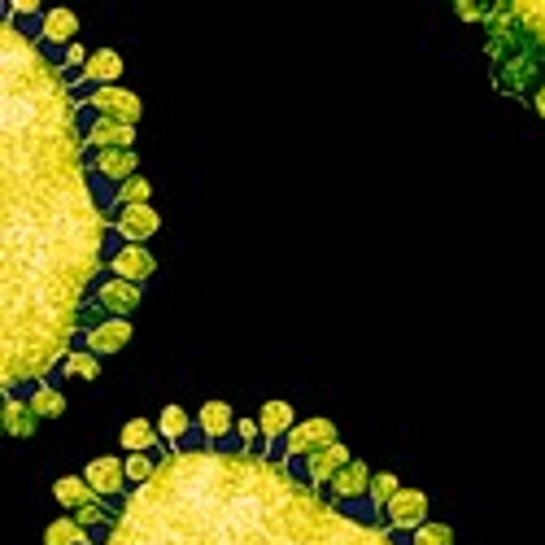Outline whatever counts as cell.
Here are the masks:
<instances>
[{
    "label": "cell",
    "instance_id": "cell-33",
    "mask_svg": "<svg viewBox=\"0 0 545 545\" xmlns=\"http://www.w3.org/2000/svg\"><path fill=\"white\" fill-rule=\"evenodd\" d=\"M454 14L463 18V22H489V9H484L480 0H458V5H454Z\"/></svg>",
    "mask_w": 545,
    "mask_h": 545
},
{
    "label": "cell",
    "instance_id": "cell-27",
    "mask_svg": "<svg viewBox=\"0 0 545 545\" xmlns=\"http://www.w3.org/2000/svg\"><path fill=\"white\" fill-rule=\"evenodd\" d=\"M157 428H162L166 441H175V445H184V436L192 432V415L184 406H166L162 415H157Z\"/></svg>",
    "mask_w": 545,
    "mask_h": 545
},
{
    "label": "cell",
    "instance_id": "cell-6",
    "mask_svg": "<svg viewBox=\"0 0 545 545\" xmlns=\"http://www.w3.org/2000/svg\"><path fill=\"white\" fill-rule=\"evenodd\" d=\"M92 306L101 310V319H127L131 310L140 306V288L131 280H118V275H109L92 288Z\"/></svg>",
    "mask_w": 545,
    "mask_h": 545
},
{
    "label": "cell",
    "instance_id": "cell-36",
    "mask_svg": "<svg viewBox=\"0 0 545 545\" xmlns=\"http://www.w3.org/2000/svg\"><path fill=\"white\" fill-rule=\"evenodd\" d=\"M532 109H537V114L545 118V83H541V88H537V92H532Z\"/></svg>",
    "mask_w": 545,
    "mask_h": 545
},
{
    "label": "cell",
    "instance_id": "cell-5",
    "mask_svg": "<svg viewBox=\"0 0 545 545\" xmlns=\"http://www.w3.org/2000/svg\"><path fill=\"white\" fill-rule=\"evenodd\" d=\"M380 519H384V528H389V532H419L423 524H428V493H423V489H402L380 511Z\"/></svg>",
    "mask_w": 545,
    "mask_h": 545
},
{
    "label": "cell",
    "instance_id": "cell-13",
    "mask_svg": "<svg viewBox=\"0 0 545 545\" xmlns=\"http://www.w3.org/2000/svg\"><path fill=\"white\" fill-rule=\"evenodd\" d=\"M258 428H262L266 445H280L284 436L297 428V410L288 406L284 397H271V402H262V410H258Z\"/></svg>",
    "mask_w": 545,
    "mask_h": 545
},
{
    "label": "cell",
    "instance_id": "cell-21",
    "mask_svg": "<svg viewBox=\"0 0 545 545\" xmlns=\"http://www.w3.org/2000/svg\"><path fill=\"white\" fill-rule=\"evenodd\" d=\"M79 35V14L75 9H48L44 14V27H40V40L48 44H70Z\"/></svg>",
    "mask_w": 545,
    "mask_h": 545
},
{
    "label": "cell",
    "instance_id": "cell-11",
    "mask_svg": "<svg viewBox=\"0 0 545 545\" xmlns=\"http://www.w3.org/2000/svg\"><path fill=\"white\" fill-rule=\"evenodd\" d=\"M109 266H114L118 280H131V284H144L157 275V258L144 245H123L109 253Z\"/></svg>",
    "mask_w": 545,
    "mask_h": 545
},
{
    "label": "cell",
    "instance_id": "cell-20",
    "mask_svg": "<svg viewBox=\"0 0 545 545\" xmlns=\"http://www.w3.org/2000/svg\"><path fill=\"white\" fill-rule=\"evenodd\" d=\"M123 450L127 454H153V450H162V428L149 419H127V428H123Z\"/></svg>",
    "mask_w": 545,
    "mask_h": 545
},
{
    "label": "cell",
    "instance_id": "cell-29",
    "mask_svg": "<svg viewBox=\"0 0 545 545\" xmlns=\"http://www.w3.org/2000/svg\"><path fill=\"white\" fill-rule=\"evenodd\" d=\"M397 493H402V480L393 476V471H380V476H371V493H367V502L375 506V515L384 511V506H389Z\"/></svg>",
    "mask_w": 545,
    "mask_h": 545
},
{
    "label": "cell",
    "instance_id": "cell-18",
    "mask_svg": "<svg viewBox=\"0 0 545 545\" xmlns=\"http://www.w3.org/2000/svg\"><path fill=\"white\" fill-rule=\"evenodd\" d=\"M118 75H123V53H114V48H96L92 62L83 66V83H92V88H114Z\"/></svg>",
    "mask_w": 545,
    "mask_h": 545
},
{
    "label": "cell",
    "instance_id": "cell-23",
    "mask_svg": "<svg viewBox=\"0 0 545 545\" xmlns=\"http://www.w3.org/2000/svg\"><path fill=\"white\" fill-rule=\"evenodd\" d=\"M123 463H127V480L140 489V484H149V480L157 476V471H162L166 450H153V454H127Z\"/></svg>",
    "mask_w": 545,
    "mask_h": 545
},
{
    "label": "cell",
    "instance_id": "cell-2",
    "mask_svg": "<svg viewBox=\"0 0 545 545\" xmlns=\"http://www.w3.org/2000/svg\"><path fill=\"white\" fill-rule=\"evenodd\" d=\"M105 545H397L271 454L179 445L123 502Z\"/></svg>",
    "mask_w": 545,
    "mask_h": 545
},
{
    "label": "cell",
    "instance_id": "cell-3",
    "mask_svg": "<svg viewBox=\"0 0 545 545\" xmlns=\"http://www.w3.org/2000/svg\"><path fill=\"white\" fill-rule=\"evenodd\" d=\"M327 445H336V423L332 419H301L280 445H271V458H280V450L288 458H310V454L327 450Z\"/></svg>",
    "mask_w": 545,
    "mask_h": 545
},
{
    "label": "cell",
    "instance_id": "cell-34",
    "mask_svg": "<svg viewBox=\"0 0 545 545\" xmlns=\"http://www.w3.org/2000/svg\"><path fill=\"white\" fill-rule=\"evenodd\" d=\"M40 0H14V5H9V14H14V18H31V14H40Z\"/></svg>",
    "mask_w": 545,
    "mask_h": 545
},
{
    "label": "cell",
    "instance_id": "cell-30",
    "mask_svg": "<svg viewBox=\"0 0 545 545\" xmlns=\"http://www.w3.org/2000/svg\"><path fill=\"white\" fill-rule=\"evenodd\" d=\"M114 201H118V210H127V205H149L153 201V184L144 175H136V179H127V184H118Z\"/></svg>",
    "mask_w": 545,
    "mask_h": 545
},
{
    "label": "cell",
    "instance_id": "cell-4",
    "mask_svg": "<svg viewBox=\"0 0 545 545\" xmlns=\"http://www.w3.org/2000/svg\"><path fill=\"white\" fill-rule=\"evenodd\" d=\"M83 105L96 109V118H118V123H131L136 127L140 123V114H144V105H140V96L136 92H127V88H92L88 96H83Z\"/></svg>",
    "mask_w": 545,
    "mask_h": 545
},
{
    "label": "cell",
    "instance_id": "cell-17",
    "mask_svg": "<svg viewBox=\"0 0 545 545\" xmlns=\"http://www.w3.org/2000/svg\"><path fill=\"white\" fill-rule=\"evenodd\" d=\"M197 423H201L205 441L218 445V441H227V436L236 432V410L227 406V402H205L201 415H197Z\"/></svg>",
    "mask_w": 545,
    "mask_h": 545
},
{
    "label": "cell",
    "instance_id": "cell-19",
    "mask_svg": "<svg viewBox=\"0 0 545 545\" xmlns=\"http://www.w3.org/2000/svg\"><path fill=\"white\" fill-rule=\"evenodd\" d=\"M0 423H5V432L14 436V441H27V436H35V428H40V419H35L31 402H18V397H5Z\"/></svg>",
    "mask_w": 545,
    "mask_h": 545
},
{
    "label": "cell",
    "instance_id": "cell-12",
    "mask_svg": "<svg viewBox=\"0 0 545 545\" xmlns=\"http://www.w3.org/2000/svg\"><path fill=\"white\" fill-rule=\"evenodd\" d=\"M131 341V323L127 319H101V323H92L88 332H83V345H88V354H118Z\"/></svg>",
    "mask_w": 545,
    "mask_h": 545
},
{
    "label": "cell",
    "instance_id": "cell-7",
    "mask_svg": "<svg viewBox=\"0 0 545 545\" xmlns=\"http://www.w3.org/2000/svg\"><path fill=\"white\" fill-rule=\"evenodd\" d=\"M349 463H354V458H349V450H345L341 441H336V445H327V450L310 454L306 463H297V471H301V480H306L310 489H319V493H323L327 484H332L336 476H341V471H345ZM288 467H293V463H288Z\"/></svg>",
    "mask_w": 545,
    "mask_h": 545
},
{
    "label": "cell",
    "instance_id": "cell-22",
    "mask_svg": "<svg viewBox=\"0 0 545 545\" xmlns=\"http://www.w3.org/2000/svg\"><path fill=\"white\" fill-rule=\"evenodd\" d=\"M53 498L66 506V511H83V506H92V502H101L96 498V489L83 476H62V480H53Z\"/></svg>",
    "mask_w": 545,
    "mask_h": 545
},
{
    "label": "cell",
    "instance_id": "cell-9",
    "mask_svg": "<svg viewBox=\"0 0 545 545\" xmlns=\"http://www.w3.org/2000/svg\"><path fill=\"white\" fill-rule=\"evenodd\" d=\"M157 227H162V214L153 205H127L114 214V232L123 236V245H144L149 236H157Z\"/></svg>",
    "mask_w": 545,
    "mask_h": 545
},
{
    "label": "cell",
    "instance_id": "cell-31",
    "mask_svg": "<svg viewBox=\"0 0 545 545\" xmlns=\"http://www.w3.org/2000/svg\"><path fill=\"white\" fill-rule=\"evenodd\" d=\"M410 545H454V528L428 519V524H423L419 532H410Z\"/></svg>",
    "mask_w": 545,
    "mask_h": 545
},
{
    "label": "cell",
    "instance_id": "cell-25",
    "mask_svg": "<svg viewBox=\"0 0 545 545\" xmlns=\"http://www.w3.org/2000/svg\"><path fill=\"white\" fill-rule=\"evenodd\" d=\"M44 545H88V532L79 528L75 515H62V519H53V524H48Z\"/></svg>",
    "mask_w": 545,
    "mask_h": 545
},
{
    "label": "cell",
    "instance_id": "cell-10",
    "mask_svg": "<svg viewBox=\"0 0 545 545\" xmlns=\"http://www.w3.org/2000/svg\"><path fill=\"white\" fill-rule=\"evenodd\" d=\"M83 144H88L92 153L131 149V144H136V127H131V123H118V118H92L88 131H83Z\"/></svg>",
    "mask_w": 545,
    "mask_h": 545
},
{
    "label": "cell",
    "instance_id": "cell-28",
    "mask_svg": "<svg viewBox=\"0 0 545 545\" xmlns=\"http://www.w3.org/2000/svg\"><path fill=\"white\" fill-rule=\"evenodd\" d=\"M62 375L66 380H96V375H101V358L88 354V349H75V354L62 362Z\"/></svg>",
    "mask_w": 545,
    "mask_h": 545
},
{
    "label": "cell",
    "instance_id": "cell-32",
    "mask_svg": "<svg viewBox=\"0 0 545 545\" xmlns=\"http://www.w3.org/2000/svg\"><path fill=\"white\" fill-rule=\"evenodd\" d=\"M75 519H79V528H83V532H96V528H109V524H114V515L105 511V502L83 506V511H75Z\"/></svg>",
    "mask_w": 545,
    "mask_h": 545
},
{
    "label": "cell",
    "instance_id": "cell-15",
    "mask_svg": "<svg viewBox=\"0 0 545 545\" xmlns=\"http://www.w3.org/2000/svg\"><path fill=\"white\" fill-rule=\"evenodd\" d=\"M92 171L114 179V184H127V179L140 175V157L136 149H105V153H92Z\"/></svg>",
    "mask_w": 545,
    "mask_h": 545
},
{
    "label": "cell",
    "instance_id": "cell-16",
    "mask_svg": "<svg viewBox=\"0 0 545 545\" xmlns=\"http://www.w3.org/2000/svg\"><path fill=\"white\" fill-rule=\"evenodd\" d=\"M537 75V57H532V48H515V53H506L498 62V88L502 92H519L524 88V79Z\"/></svg>",
    "mask_w": 545,
    "mask_h": 545
},
{
    "label": "cell",
    "instance_id": "cell-26",
    "mask_svg": "<svg viewBox=\"0 0 545 545\" xmlns=\"http://www.w3.org/2000/svg\"><path fill=\"white\" fill-rule=\"evenodd\" d=\"M515 18H519V27H524L532 40H541L537 48L545 53V0H524V5H515Z\"/></svg>",
    "mask_w": 545,
    "mask_h": 545
},
{
    "label": "cell",
    "instance_id": "cell-14",
    "mask_svg": "<svg viewBox=\"0 0 545 545\" xmlns=\"http://www.w3.org/2000/svg\"><path fill=\"white\" fill-rule=\"evenodd\" d=\"M371 476H375V471L367 463H349L341 476L327 484V493H332L336 506H349V502H358V498H367V493H371Z\"/></svg>",
    "mask_w": 545,
    "mask_h": 545
},
{
    "label": "cell",
    "instance_id": "cell-24",
    "mask_svg": "<svg viewBox=\"0 0 545 545\" xmlns=\"http://www.w3.org/2000/svg\"><path fill=\"white\" fill-rule=\"evenodd\" d=\"M31 410H35V419H62L66 415V397L53 389V384H35V393L27 397Z\"/></svg>",
    "mask_w": 545,
    "mask_h": 545
},
{
    "label": "cell",
    "instance_id": "cell-1",
    "mask_svg": "<svg viewBox=\"0 0 545 545\" xmlns=\"http://www.w3.org/2000/svg\"><path fill=\"white\" fill-rule=\"evenodd\" d=\"M0 66V384L9 393L70 358L83 293L105 262V214L88 188L83 101L62 62L5 18Z\"/></svg>",
    "mask_w": 545,
    "mask_h": 545
},
{
    "label": "cell",
    "instance_id": "cell-35",
    "mask_svg": "<svg viewBox=\"0 0 545 545\" xmlns=\"http://www.w3.org/2000/svg\"><path fill=\"white\" fill-rule=\"evenodd\" d=\"M66 62H70V66H88V62H92V53H88L83 44H70V48H66Z\"/></svg>",
    "mask_w": 545,
    "mask_h": 545
},
{
    "label": "cell",
    "instance_id": "cell-8",
    "mask_svg": "<svg viewBox=\"0 0 545 545\" xmlns=\"http://www.w3.org/2000/svg\"><path fill=\"white\" fill-rule=\"evenodd\" d=\"M83 480L96 489V498H123L127 493V463L123 458H109V454H101V458H92L88 467H83Z\"/></svg>",
    "mask_w": 545,
    "mask_h": 545
}]
</instances>
